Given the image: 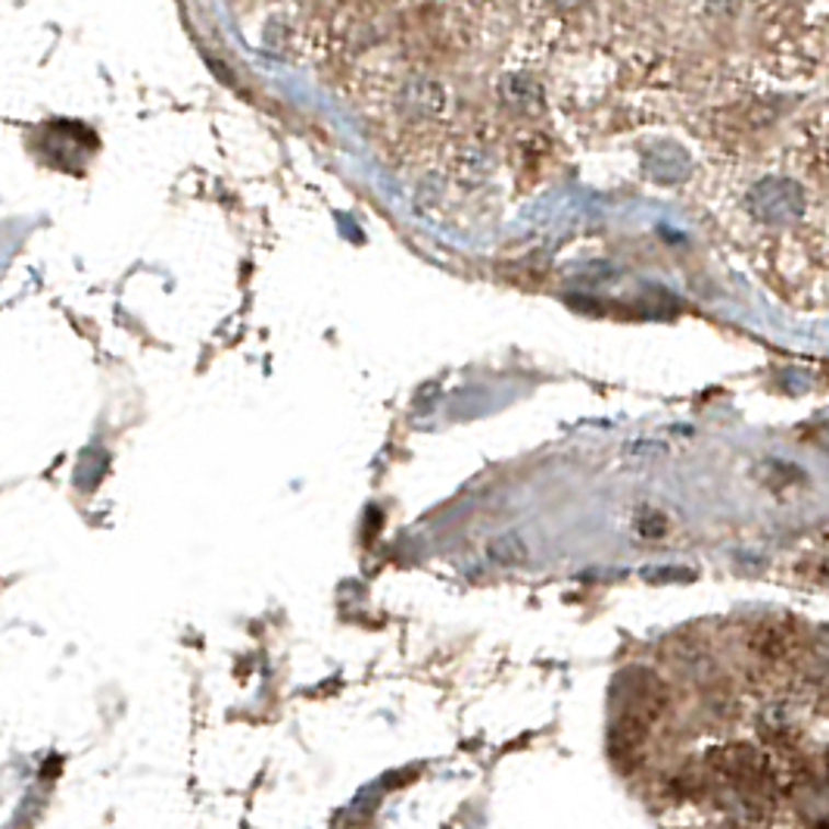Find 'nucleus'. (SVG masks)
<instances>
[{"label":"nucleus","instance_id":"5","mask_svg":"<svg viewBox=\"0 0 829 829\" xmlns=\"http://www.w3.org/2000/svg\"><path fill=\"white\" fill-rule=\"evenodd\" d=\"M646 580H692V571L687 567H648L643 571Z\"/></svg>","mask_w":829,"mask_h":829},{"label":"nucleus","instance_id":"7","mask_svg":"<svg viewBox=\"0 0 829 829\" xmlns=\"http://www.w3.org/2000/svg\"><path fill=\"white\" fill-rule=\"evenodd\" d=\"M824 577H827V584H829V555L824 559Z\"/></svg>","mask_w":829,"mask_h":829},{"label":"nucleus","instance_id":"3","mask_svg":"<svg viewBox=\"0 0 829 829\" xmlns=\"http://www.w3.org/2000/svg\"><path fill=\"white\" fill-rule=\"evenodd\" d=\"M490 559L496 562V565H521L527 559V546L525 540L518 537V533H503V537H496L493 543H490Z\"/></svg>","mask_w":829,"mask_h":829},{"label":"nucleus","instance_id":"4","mask_svg":"<svg viewBox=\"0 0 829 829\" xmlns=\"http://www.w3.org/2000/svg\"><path fill=\"white\" fill-rule=\"evenodd\" d=\"M810 661L824 670V673H829V630H820V633L814 636V643H810Z\"/></svg>","mask_w":829,"mask_h":829},{"label":"nucleus","instance_id":"2","mask_svg":"<svg viewBox=\"0 0 829 829\" xmlns=\"http://www.w3.org/2000/svg\"><path fill=\"white\" fill-rule=\"evenodd\" d=\"M711 768L721 770L729 780H764L768 776V758L758 755L749 746H724V749L711 751Z\"/></svg>","mask_w":829,"mask_h":829},{"label":"nucleus","instance_id":"6","mask_svg":"<svg viewBox=\"0 0 829 829\" xmlns=\"http://www.w3.org/2000/svg\"><path fill=\"white\" fill-rule=\"evenodd\" d=\"M636 530H640L643 537H665V530H668V521H665L661 515H648V518H643V521L636 525Z\"/></svg>","mask_w":829,"mask_h":829},{"label":"nucleus","instance_id":"1","mask_svg":"<svg viewBox=\"0 0 829 829\" xmlns=\"http://www.w3.org/2000/svg\"><path fill=\"white\" fill-rule=\"evenodd\" d=\"M751 219L768 228H790L805 216V187L792 179H776L770 175L764 182H758L746 197Z\"/></svg>","mask_w":829,"mask_h":829}]
</instances>
